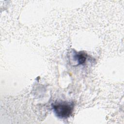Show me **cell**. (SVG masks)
Here are the masks:
<instances>
[{"label":"cell","mask_w":124,"mask_h":124,"mask_svg":"<svg viewBox=\"0 0 124 124\" xmlns=\"http://www.w3.org/2000/svg\"><path fill=\"white\" fill-rule=\"evenodd\" d=\"M74 105L73 102L62 101L52 104V107L58 117L66 119L72 115L74 108Z\"/></svg>","instance_id":"1"},{"label":"cell","mask_w":124,"mask_h":124,"mask_svg":"<svg viewBox=\"0 0 124 124\" xmlns=\"http://www.w3.org/2000/svg\"><path fill=\"white\" fill-rule=\"evenodd\" d=\"M87 54L84 51H79L78 52L75 51L74 54V59L77 62L78 65L84 63L87 58Z\"/></svg>","instance_id":"2"}]
</instances>
